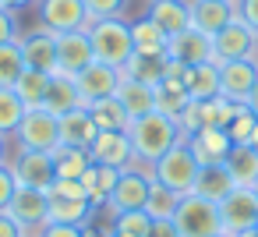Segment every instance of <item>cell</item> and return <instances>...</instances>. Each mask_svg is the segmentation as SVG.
<instances>
[{"mask_svg": "<svg viewBox=\"0 0 258 237\" xmlns=\"http://www.w3.org/2000/svg\"><path fill=\"white\" fill-rule=\"evenodd\" d=\"M36 11H39V25H46L57 36L92 25L89 11H85V0H39Z\"/></svg>", "mask_w": 258, "mask_h": 237, "instance_id": "8fae6325", "label": "cell"}, {"mask_svg": "<svg viewBox=\"0 0 258 237\" xmlns=\"http://www.w3.org/2000/svg\"><path fill=\"white\" fill-rule=\"evenodd\" d=\"M8 170H11V177H15L18 188H39V191H50V184L57 181V170H53V156H50V152L15 149L11 159H8Z\"/></svg>", "mask_w": 258, "mask_h": 237, "instance_id": "8992f818", "label": "cell"}, {"mask_svg": "<svg viewBox=\"0 0 258 237\" xmlns=\"http://www.w3.org/2000/svg\"><path fill=\"white\" fill-rule=\"evenodd\" d=\"M233 18H237L233 0H191V29H198L205 36H216Z\"/></svg>", "mask_w": 258, "mask_h": 237, "instance_id": "d6986e66", "label": "cell"}, {"mask_svg": "<svg viewBox=\"0 0 258 237\" xmlns=\"http://www.w3.org/2000/svg\"><path fill=\"white\" fill-rule=\"evenodd\" d=\"M216 237H230V233H216Z\"/></svg>", "mask_w": 258, "mask_h": 237, "instance_id": "816d5d0a", "label": "cell"}, {"mask_svg": "<svg viewBox=\"0 0 258 237\" xmlns=\"http://www.w3.org/2000/svg\"><path fill=\"white\" fill-rule=\"evenodd\" d=\"M187 103H191V96H187V89H184L180 82H159V85H156V110H159V113H166V117L177 121Z\"/></svg>", "mask_w": 258, "mask_h": 237, "instance_id": "836d02e7", "label": "cell"}, {"mask_svg": "<svg viewBox=\"0 0 258 237\" xmlns=\"http://www.w3.org/2000/svg\"><path fill=\"white\" fill-rule=\"evenodd\" d=\"M166 36H177L184 29H191V0H149L145 11Z\"/></svg>", "mask_w": 258, "mask_h": 237, "instance_id": "44dd1931", "label": "cell"}, {"mask_svg": "<svg viewBox=\"0 0 258 237\" xmlns=\"http://www.w3.org/2000/svg\"><path fill=\"white\" fill-rule=\"evenodd\" d=\"M46 82H50V75L25 68V71L18 75V82H15L11 89L18 92V99L25 103V110H36V106H43V96H46Z\"/></svg>", "mask_w": 258, "mask_h": 237, "instance_id": "d6a6232c", "label": "cell"}, {"mask_svg": "<svg viewBox=\"0 0 258 237\" xmlns=\"http://www.w3.org/2000/svg\"><path fill=\"white\" fill-rule=\"evenodd\" d=\"M127 135H131V145H135V159H138V166H152L163 152H170L177 142H184L180 124H177L173 117L159 113V110H152V113L131 121Z\"/></svg>", "mask_w": 258, "mask_h": 237, "instance_id": "6da1fadb", "label": "cell"}, {"mask_svg": "<svg viewBox=\"0 0 258 237\" xmlns=\"http://www.w3.org/2000/svg\"><path fill=\"white\" fill-rule=\"evenodd\" d=\"M219 223H223V233H230V237H240V233L254 230V223H258V191L254 188H233L219 202Z\"/></svg>", "mask_w": 258, "mask_h": 237, "instance_id": "9c48e42d", "label": "cell"}, {"mask_svg": "<svg viewBox=\"0 0 258 237\" xmlns=\"http://www.w3.org/2000/svg\"><path fill=\"white\" fill-rule=\"evenodd\" d=\"M0 237H25V233H22V226H18L8 212H0Z\"/></svg>", "mask_w": 258, "mask_h": 237, "instance_id": "bcb514c9", "label": "cell"}, {"mask_svg": "<svg viewBox=\"0 0 258 237\" xmlns=\"http://www.w3.org/2000/svg\"><path fill=\"white\" fill-rule=\"evenodd\" d=\"M173 223H177L180 237H216V233H223L219 205L202 198V195H184L177 212H173Z\"/></svg>", "mask_w": 258, "mask_h": 237, "instance_id": "277c9868", "label": "cell"}, {"mask_svg": "<svg viewBox=\"0 0 258 237\" xmlns=\"http://www.w3.org/2000/svg\"><path fill=\"white\" fill-rule=\"evenodd\" d=\"M22 25H18V11L0 8V43H18Z\"/></svg>", "mask_w": 258, "mask_h": 237, "instance_id": "60d3db41", "label": "cell"}, {"mask_svg": "<svg viewBox=\"0 0 258 237\" xmlns=\"http://www.w3.org/2000/svg\"><path fill=\"white\" fill-rule=\"evenodd\" d=\"M15 191H18V184H15V177H11V170H8V166H0V212H4V209L11 205V198H15Z\"/></svg>", "mask_w": 258, "mask_h": 237, "instance_id": "ee69618b", "label": "cell"}, {"mask_svg": "<svg viewBox=\"0 0 258 237\" xmlns=\"http://www.w3.org/2000/svg\"><path fill=\"white\" fill-rule=\"evenodd\" d=\"M166 61L170 57H149V53H131V61L120 68V75L124 78H135V82H142V85H159L163 82V75H166Z\"/></svg>", "mask_w": 258, "mask_h": 237, "instance_id": "f546056e", "label": "cell"}, {"mask_svg": "<svg viewBox=\"0 0 258 237\" xmlns=\"http://www.w3.org/2000/svg\"><path fill=\"white\" fill-rule=\"evenodd\" d=\"M149 226H152V219L145 209H127V212L110 216V230L120 237H149Z\"/></svg>", "mask_w": 258, "mask_h": 237, "instance_id": "8d00e7d4", "label": "cell"}, {"mask_svg": "<svg viewBox=\"0 0 258 237\" xmlns=\"http://www.w3.org/2000/svg\"><path fill=\"white\" fill-rule=\"evenodd\" d=\"M18 46H22L25 68L43 71V75H53L57 71V32H50L46 25H36V29L22 32L18 36Z\"/></svg>", "mask_w": 258, "mask_h": 237, "instance_id": "7c38bea8", "label": "cell"}, {"mask_svg": "<svg viewBox=\"0 0 258 237\" xmlns=\"http://www.w3.org/2000/svg\"><path fill=\"white\" fill-rule=\"evenodd\" d=\"M8 159H11V145H8L4 135H0V166H8Z\"/></svg>", "mask_w": 258, "mask_h": 237, "instance_id": "681fc988", "label": "cell"}, {"mask_svg": "<svg viewBox=\"0 0 258 237\" xmlns=\"http://www.w3.org/2000/svg\"><path fill=\"white\" fill-rule=\"evenodd\" d=\"M149 170H152V181H159L163 188H170V191H177V195H191L202 163L195 159V152L187 149V138H184V142H177L170 152H163Z\"/></svg>", "mask_w": 258, "mask_h": 237, "instance_id": "3957f363", "label": "cell"}, {"mask_svg": "<svg viewBox=\"0 0 258 237\" xmlns=\"http://www.w3.org/2000/svg\"><path fill=\"white\" fill-rule=\"evenodd\" d=\"M254 230H258V223H254Z\"/></svg>", "mask_w": 258, "mask_h": 237, "instance_id": "db71d44e", "label": "cell"}, {"mask_svg": "<svg viewBox=\"0 0 258 237\" xmlns=\"http://www.w3.org/2000/svg\"><path fill=\"white\" fill-rule=\"evenodd\" d=\"M120 78H124L120 68H110V64H103V61H92L82 75H75L82 106H89V103H96V99H106V96H117Z\"/></svg>", "mask_w": 258, "mask_h": 237, "instance_id": "9a60e30c", "label": "cell"}, {"mask_svg": "<svg viewBox=\"0 0 258 237\" xmlns=\"http://www.w3.org/2000/svg\"><path fill=\"white\" fill-rule=\"evenodd\" d=\"M233 188H237V184H233L230 170L219 163V166H202V170H198V181H195V191H191V195H202V198H209V202L219 205Z\"/></svg>", "mask_w": 258, "mask_h": 237, "instance_id": "4316f807", "label": "cell"}, {"mask_svg": "<svg viewBox=\"0 0 258 237\" xmlns=\"http://www.w3.org/2000/svg\"><path fill=\"white\" fill-rule=\"evenodd\" d=\"M166 57L177 61V64H184V68L209 64V61H216V57H212V36L198 32V29H184V32L170 36V43H166Z\"/></svg>", "mask_w": 258, "mask_h": 237, "instance_id": "2e32d148", "label": "cell"}, {"mask_svg": "<svg viewBox=\"0 0 258 237\" xmlns=\"http://www.w3.org/2000/svg\"><path fill=\"white\" fill-rule=\"evenodd\" d=\"M149 237H180V230H177V223H173V219H152Z\"/></svg>", "mask_w": 258, "mask_h": 237, "instance_id": "f6af8a7d", "label": "cell"}, {"mask_svg": "<svg viewBox=\"0 0 258 237\" xmlns=\"http://www.w3.org/2000/svg\"><path fill=\"white\" fill-rule=\"evenodd\" d=\"M4 212L22 226L25 237H36L50 223V195L39 191V188H18L15 198H11V205Z\"/></svg>", "mask_w": 258, "mask_h": 237, "instance_id": "ba28073f", "label": "cell"}, {"mask_svg": "<svg viewBox=\"0 0 258 237\" xmlns=\"http://www.w3.org/2000/svg\"><path fill=\"white\" fill-rule=\"evenodd\" d=\"M226 135H230L233 145H254V138H258V117L240 103V106L233 110L230 124H226Z\"/></svg>", "mask_w": 258, "mask_h": 237, "instance_id": "d590c367", "label": "cell"}, {"mask_svg": "<svg viewBox=\"0 0 258 237\" xmlns=\"http://www.w3.org/2000/svg\"><path fill=\"white\" fill-rule=\"evenodd\" d=\"M106 237H120V233H113V230H110V233H106Z\"/></svg>", "mask_w": 258, "mask_h": 237, "instance_id": "f907efd6", "label": "cell"}, {"mask_svg": "<svg viewBox=\"0 0 258 237\" xmlns=\"http://www.w3.org/2000/svg\"><path fill=\"white\" fill-rule=\"evenodd\" d=\"M244 106H247V110H251V113L258 117V82H254V89H251V96L244 99Z\"/></svg>", "mask_w": 258, "mask_h": 237, "instance_id": "c3c4849f", "label": "cell"}, {"mask_svg": "<svg viewBox=\"0 0 258 237\" xmlns=\"http://www.w3.org/2000/svg\"><path fill=\"white\" fill-rule=\"evenodd\" d=\"M39 0H0V8H11V11H25V8H36Z\"/></svg>", "mask_w": 258, "mask_h": 237, "instance_id": "7dc6e473", "label": "cell"}, {"mask_svg": "<svg viewBox=\"0 0 258 237\" xmlns=\"http://www.w3.org/2000/svg\"><path fill=\"white\" fill-rule=\"evenodd\" d=\"M53 170L57 177H71V181H82V173L92 166V156L89 149H75V145H57L53 152Z\"/></svg>", "mask_w": 258, "mask_h": 237, "instance_id": "1f68e13d", "label": "cell"}, {"mask_svg": "<svg viewBox=\"0 0 258 237\" xmlns=\"http://www.w3.org/2000/svg\"><path fill=\"white\" fill-rule=\"evenodd\" d=\"M184 89L191 99H216L219 96V64L209 61V64H195L187 68L184 75Z\"/></svg>", "mask_w": 258, "mask_h": 237, "instance_id": "f1b7e54d", "label": "cell"}, {"mask_svg": "<svg viewBox=\"0 0 258 237\" xmlns=\"http://www.w3.org/2000/svg\"><path fill=\"white\" fill-rule=\"evenodd\" d=\"M89 39H92V53L96 61L110 64V68H124L135 53L131 43V22L127 18H99L89 25Z\"/></svg>", "mask_w": 258, "mask_h": 237, "instance_id": "7a4b0ae2", "label": "cell"}, {"mask_svg": "<svg viewBox=\"0 0 258 237\" xmlns=\"http://www.w3.org/2000/svg\"><path fill=\"white\" fill-rule=\"evenodd\" d=\"M57 121H60V145L89 149L96 142V135H99V128H96V121H92V113L85 106H78V110H71V113H64Z\"/></svg>", "mask_w": 258, "mask_h": 237, "instance_id": "7402d4cb", "label": "cell"}, {"mask_svg": "<svg viewBox=\"0 0 258 237\" xmlns=\"http://www.w3.org/2000/svg\"><path fill=\"white\" fill-rule=\"evenodd\" d=\"M85 110L92 113V121H96V128H99V131H127V128H131V117H127V110L120 106V99H117V96L96 99V103H89Z\"/></svg>", "mask_w": 258, "mask_h": 237, "instance_id": "4dcf8cb0", "label": "cell"}, {"mask_svg": "<svg viewBox=\"0 0 258 237\" xmlns=\"http://www.w3.org/2000/svg\"><path fill=\"white\" fill-rule=\"evenodd\" d=\"M96 216H99V209L89 198H50V223L89 226Z\"/></svg>", "mask_w": 258, "mask_h": 237, "instance_id": "d4e9b609", "label": "cell"}, {"mask_svg": "<svg viewBox=\"0 0 258 237\" xmlns=\"http://www.w3.org/2000/svg\"><path fill=\"white\" fill-rule=\"evenodd\" d=\"M212 57H216V64H226V61H258V32L247 29L240 18H233L226 29H219L212 36Z\"/></svg>", "mask_w": 258, "mask_h": 237, "instance_id": "52a82bcc", "label": "cell"}, {"mask_svg": "<svg viewBox=\"0 0 258 237\" xmlns=\"http://www.w3.org/2000/svg\"><path fill=\"white\" fill-rule=\"evenodd\" d=\"M117 181H120V170H113V166H96V163H92V166L82 173L85 195H89V202H92L96 209H106V202H110Z\"/></svg>", "mask_w": 258, "mask_h": 237, "instance_id": "484cf974", "label": "cell"}, {"mask_svg": "<svg viewBox=\"0 0 258 237\" xmlns=\"http://www.w3.org/2000/svg\"><path fill=\"white\" fill-rule=\"evenodd\" d=\"M82 106V96H78V82L71 75H60L53 71L50 82H46V96H43V110H50L53 117H64L71 110Z\"/></svg>", "mask_w": 258, "mask_h": 237, "instance_id": "ffe728a7", "label": "cell"}, {"mask_svg": "<svg viewBox=\"0 0 258 237\" xmlns=\"http://www.w3.org/2000/svg\"><path fill=\"white\" fill-rule=\"evenodd\" d=\"M36 237H85V226H68V223H46Z\"/></svg>", "mask_w": 258, "mask_h": 237, "instance_id": "7bdbcfd3", "label": "cell"}, {"mask_svg": "<svg viewBox=\"0 0 258 237\" xmlns=\"http://www.w3.org/2000/svg\"><path fill=\"white\" fill-rule=\"evenodd\" d=\"M22 117H25V103L18 99V92L15 89H0V135L11 138L18 131Z\"/></svg>", "mask_w": 258, "mask_h": 237, "instance_id": "74e56055", "label": "cell"}, {"mask_svg": "<svg viewBox=\"0 0 258 237\" xmlns=\"http://www.w3.org/2000/svg\"><path fill=\"white\" fill-rule=\"evenodd\" d=\"M258 82V61H226L219 64V96L230 103H244Z\"/></svg>", "mask_w": 258, "mask_h": 237, "instance_id": "e0dca14e", "label": "cell"}, {"mask_svg": "<svg viewBox=\"0 0 258 237\" xmlns=\"http://www.w3.org/2000/svg\"><path fill=\"white\" fill-rule=\"evenodd\" d=\"M92 61H96V53H92L89 29L57 36V71H60V75H71V78H75V75H82Z\"/></svg>", "mask_w": 258, "mask_h": 237, "instance_id": "5bb4252c", "label": "cell"}, {"mask_svg": "<svg viewBox=\"0 0 258 237\" xmlns=\"http://www.w3.org/2000/svg\"><path fill=\"white\" fill-rule=\"evenodd\" d=\"M187 149L195 152V159L202 166H219L233 152V142H230L226 128H202V131H195L187 138Z\"/></svg>", "mask_w": 258, "mask_h": 237, "instance_id": "ac0fdd59", "label": "cell"}, {"mask_svg": "<svg viewBox=\"0 0 258 237\" xmlns=\"http://www.w3.org/2000/svg\"><path fill=\"white\" fill-rule=\"evenodd\" d=\"M180 198H184V195H177V191L163 188L159 181H152L149 198H145V212H149V219H173V212H177Z\"/></svg>", "mask_w": 258, "mask_h": 237, "instance_id": "e575fe53", "label": "cell"}, {"mask_svg": "<svg viewBox=\"0 0 258 237\" xmlns=\"http://www.w3.org/2000/svg\"><path fill=\"white\" fill-rule=\"evenodd\" d=\"M117 99H120V106L127 110L131 121H138V117H145V113L156 110V89H152V85H142V82H135V78H120Z\"/></svg>", "mask_w": 258, "mask_h": 237, "instance_id": "603a6c76", "label": "cell"}, {"mask_svg": "<svg viewBox=\"0 0 258 237\" xmlns=\"http://www.w3.org/2000/svg\"><path fill=\"white\" fill-rule=\"evenodd\" d=\"M149 188H152V170L149 166H127L120 170V181L106 202V216L113 212H127V209H145V198H149Z\"/></svg>", "mask_w": 258, "mask_h": 237, "instance_id": "30bf717a", "label": "cell"}, {"mask_svg": "<svg viewBox=\"0 0 258 237\" xmlns=\"http://www.w3.org/2000/svg\"><path fill=\"white\" fill-rule=\"evenodd\" d=\"M131 43H135V53H149V57H166V43H170V36L149 18V15H142V18H135L131 22Z\"/></svg>", "mask_w": 258, "mask_h": 237, "instance_id": "cb8c5ba5", "label": "cell"}, {"mask_svg": "<svg viewBox=\"0 0 258 237\" xmlns=\"http://www.w3.org/2000/svg\"><path fill=\"white\" fill-rule=\"evenodd\" d=\"M254 191H258V184H254Z\"/></svg>", "mask_w": 258, "mask_h": 237, "instance_id": "11a10c76", "label": "cell"}, {"mask_svg": "<svg viewBox=\"0 0 258 237\" xmlns=\"http://www.w3.org/2000/svg\"><path fill=\"white\" fill-rule=\"evenodd\" d=\"M127 4L131 0H85V11H89L92 22H99V18H124Z\"/></svg>", "mask_w": 258, "mask_h": 237, "instance_id": "ab89813d", "label": "cell"}, {"mask_svg": "<svg viewBox=\"0 0 258 237\" xmlns=\"http://www.w3.org/2000/svg\"><path fill=\"white\" fill-rule=\"evenodd\" d=\"M233 8H237V18L258 32V0H233Z\"/></svg>", "mask_w": 258, "mask_h": 237, "instance_id": "b9f144b4", "label": "cell"}, {"mask_svg": "<svg viewBox=\"0 0 258 237\" xmlns=\"http://www.w3.org/2000/svg\"><path fill=\"white\" fill-rule=\"evenodd\" d=\"M11 138H15V149L53 152V149L60 145V121H57L50 110H43V106L25 110V117H22V124H18V131H15Z\"/></svg>", "mask_w": 258, "mask_h": 237, "instance_id": "5b68a950", "label": "cell"}, {"mask_svg": "<svg viewBox=\"0 0 258 237\" xmlns=\"http://www.w3.org/2000/svg\"><path fill=\"white\" fill-rule=\"evenodd\" d=\"M89 156H92L96 166H113V170L138 166L135 145H131V135L127 131H99L96 142L89 145Z\"/></svg>", "mask_w": 258, "mask_h": 237, "instance_id": "4fadbf2b", "label": "cell"}, {"mask_svg": "<svg viewBox=\"0 0 258 237\" xmlns=\"http://www.w3.org/2000/svg\"><path fill=\"white\" fill-rule=\"evenodd\" d=\"M233 177L237 188H254L258 184V149L254 145H233V152L223 163Z\"/></svg>", "mask_w": 258, "mask_h": 237, "instance_id": "83f0119b", "label": "cell"}, {"mask_svg": "<svg viewBox=\"0 0 258 237\" xmlns=\"http://www.w3.org/2000/svg\"><path fill=\"white\" fill-rule=\"evenodd\" d=\"M254 149H258V138H254Z\"/></svg>", "mask_w": 258, "mask_h": 237, "instance_id": "f5cc1de1", "label": "cell"}, {"mask_svg": "<svg viewBox=\"0 0 258 237\" xmlns=\"http://www.w3.org/2000/svg\"><path fill=\"white\" fill-rule=\"evenodd\" d=\"M22 71H25L22 46L18 43H0V89H11Z\"/></svg>", "mask_w": 258, "mask_h": 237, "instance_id": "f35d334b", "label": "cell"}]
</instances>
